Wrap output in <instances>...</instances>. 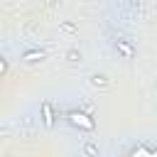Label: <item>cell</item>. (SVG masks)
I'll list each match as a JSON object with an SVG mask.
<instances>
[{"label":"cell","instance_id":"1","mask_svg":"<svg viewBox=\"0 0 157 157\" xmlns=\"http://www.w3.org/2000/svg\"><path fill=\"white\" fill-rule=\"evenodd\" d=\"M66 120H69L71 125L81 128V130H93V128H96L93 118H91L88 113H81V110H69V113H66Z\"/></svg>","mask_w":157,"mask_h":157},{"label":"cell","instance_id":"2","mask_svg":"<svg viewBox=\"0 0 157 157\" xmlns=\"http://www.w3.org/2000/svg\"><path fill=\"white\" fill-rule=\"evenodd\" d=\"M115 49H118V54H123L125 59H132V56H135V47H132L130 39H125V37H118V39H115Z\"/></svg>","mask_w":157,"mask_h":157},{"label":"cell","instance_id":"3","mask_svg":"<svg viewBox=\"0 0 157 157\" xmlns=\"http://www.w3.org/2000/svg\"><path fill=\"white\" fill-rule=\"evenodd\" d=\"M54 118H56V115H54V105H52L49 101H44V103H42V123H44L47 128H52V125H54Z\"/></svg>","mask_w":157,"mask_h":157},{"label":"cell","instance_id":"4","mask_svg":"<svg viewBox=\"0 0 157 157\" xmlns=\"http://www.w3.org/2000/svg\"><path fill=\"white\" fill-rule=\"evenodd\" d=\"M42 59H47V52H42V49H29V52H25L22 54V61H42Z\"/></svg>","mask_w":157,"mask_h":157},{"label":"cell","instance_id":"5","mask_svg":"<svg viewBox=\"0 0 157 157\" xmlns=\"http://www.w3.org/2000/svg\"><path fill=\"white\" fill-rule=\"evenodd\" d=\"M108 83H110V78L103 76V74H93V76H91V86H96V88H98V86L103 88V86H108Z\"/></svg>","mask_w":157,"mask_h":157},{"label":"cell","instance_id":"6","mask_svg":"<svg viewBox=\"0 0 157 157\" xmlns=\"http://www.w3.org/2000/svg\"><path fill=\"white\" fill-rule=\"evenodd\" d=\"M101 150H98V145H93V142H86L83 145V155H91V157H96Z\"/></svg>","mask_w":157,"mask_h":157},{"label":"cell","instance_id":"7","mask_svg":"<svg viewBox=\"0 0 157 157\" xmlns=\"http://www.w3.org/2000/svg\"><path fill=\"white\" fill-rule=\"evenodd\" d=\"M130 155H132V157H137V155H147V157H155L157 152H152V150H147V147H135Z\"/></svg>","mask_w":157,"mask_h":157},{"label":"cell","instance_id":"8","mask_svg":"<svg viewBox=\"0 0 157 157\" xmlns=\"http://www.w3.org/2000/svg\"><path fill=\"white\" fill-rule=\"evenodd\" d=\"M61 32H69V34H74V32H78V27L74 25V22H61V27H59Z\"/></svg>","mask_w":157,"mask_h":157},{"label":"cell","instance_id":"9","mask_svg":"<svg viewBox=\"0 0 157 157\" xmlns=\"http://www.w3.org/2000/svg\"><path fill=\"white\" fill-rule=\"evenodd\" d=\"M66 59H69V61H78V59H81V52H76V49H71V52L66 54Z\"/></svg>","mask_w":157,"mask_h":157},{"label":"cell","instance_id":"10","mask_svg":"<svg viewBox=\"0 0 157 157\" xmlns=\"http://www.w3.org/2000/svg\"><path fill=\"white\" fill-rule=\"evenodd\" d=\"M5 71H7V61H5V59H2V56H0V76H2V74H5Z\"/></svg>","mask_w":157,"mask_h":157},{"label":"cell","instance_id":"11","mask_svg":"<svg viewBox=\"0 0 157 157\" xmlns=\"http://www.w3.org/2000/svg\"><path fill=\"white\" fill-rule=\"evenodd\" d=\"M128 2H130L132 7H137V5H140V0H128Z\"/></svg>","mask_w":157,"mask_h":157}]
</instances>
